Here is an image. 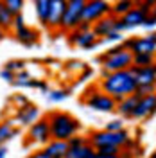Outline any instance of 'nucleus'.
<instances>
[{
    "label": "nucleus",
    "instance_id": "obj_1",
    "mask_svg": "<svg viewBox=\"0 0 156 158\" xmlns=\"http://www.w3.org/2000/svg\"><path fill=\"white\" fill-rule=\"evenodd\" d=\"M97 88L106 92L108 95H111L115 101H120L122 97H126L129 94H135L137 81L133 77V74L129 72V69L113 70V72H108L106 76H101Z\"/></svg>",
    "mask_w": 156,
    "mask_h": 158
},
{
    "label": "nucleus",
    "instance_id": "obj_2",
    "mask_svg": "<svg viewBox=\"0 0 156 158\" xmlns=\"http://www.w3.org/2000/svg\"><path fill=\"white\" fill-rule=\"evenodd\" d=\"M50 128V137L58 138V140H68L72 135L79 133L83 129L81 120L76 118L68 111H61V110H54L47 115Z\"/></svg>",
    "mask_w": 156,
    "mask_h": 158
},
{
    "label": "nucleus",
    "instance_id": "obj_3",
    "mask_svg": "<svg viewBox=\"0 0 156 158\" xmlns=\"http://www.w3.org/2000/svg\"><path fill=\"white\" fill-rule=\"evenodd\" d=\"M97 63L102 65V69L108 72L113 70H126L133 65V54L122 47V43H115L111 49L102 52L97 58Z\"/></svg>",
    "mask_w": 156,
    "mask_h": 158
},
{
    "label": "nucleus",
    "instance_id": "obj_4",
    "mask_svg": "<svg viewBox=\"0 0 156 158\" xmlns=\"http://www.w3.org/2000/svg\"><path fill=\"white\" fill-rule=\"evenodd\" d=\"M81 101L86 108H90L92 111H97V113H115V106H117V101L111 95H108L106 92L99 90L97 85L84 90Z\"/></svg>",
    "mask_w": 156,
    "mask_h": 158
},
{
    "label": "nucleus",
    "instance_id": "obj_5",
    "mask_svg": "<svg viewBox=\"0 0 156 158\" xmlns=\"http://www.w3.org/2000/svg\"><path fill=\"white\" fill-rule=\"evenodd\" d=\"M131 137L126 128L118 129V131H108V129H99V131H92L88 135V142L93 148H101V146H115V148H124L126 140Z\"/></svg>",
    "mask_w": 156,
    "mask_h": 158
},
{
    "label": "nucleus",
    "instance_id": "obj_6",
    "mask_svg": "<svg viewBox=\"0 0 156 158\" xmlns=\"http://www.w3.org/2000/svg\"><path fill=\"white\" fill-rule=\"evenodd\" d=\"M122 47L127 49L131 54H138V52H149L154 54L156 52V32L149 31L146 36H127L122 40Z\"/></svg>",
    "mask_w": 156,
    "mask_h": 158
},
{
    "label": "nucleus",
    "instance_id": "obj_7",
    "mask_svg": "<svg viewBox=\"0 0 156 158\" xmlns=\"http://www.w3.org/2000/svg\"><path fill=\"white\" fill-rule=\"evenodd\" d=\"M84 4H86V0H67L65 15H63V20H61V31L63 32H68V31L77 27V23L81 22Z\"/></svg>",
    "mask_w": 156,
    "mask_h": 158
},
{
    "label": "nucleus",
    "instance_id": "obj_8",
    "mask_svg": "<svg viewBox=\"0 0 156 158\" xmlns=\"http://www.w3.org/2000/svg\"><path fill=\"white\" fill-rule=\"evenodd\" d=\"M106 15H111V2L109 0H86V4L83 7L81 20L88 22V23H93Z\"/></svg>",
    "mask_w": 156,
    "mask_h": 158
},
{
    "label": "nucleus",
    "instance_id": "obj_9",
    "mask_svg": "<svg viewBox=\"0 0 156 158\" xmlns=\"http://www.w3.org/2000/svg\"><path fill=\"white\" fill-rule=\"evenodd\" d=\"M67 34V41H68V45L72 47H79V49H84V50H92L95 49L99 43H101V40L93 34V31L88 29V31H77V29H72L68 32H65Z\"/></svg>",
    "mask_w": 156,
    "mask_h": 158
},
{
    "label": "nucleus",
    "instance_id": "obj_10",
    "mask_svg": "<svg viewBox=\"0 0 156 158\" xmlns=\"http://www.w3.org/2000/svg\"><path fill=\"white\" fill-rule=\"evenodd\" d=\"M50 128L47 117H38L31 126H27V140L36 146H45L50 140Z\"/></svg>",
    "mask_w": 156,
    "mask_h": 158
},
{
    "label": "nucleus",
    "instance_id": "obj_11",
    "mask_svg": "<svg viewBox=\"0 0 156 158\" xmlns=\"http://www.w3.org/2000/svg\"><path fill=\"white\" fill-rule=\"evenodd\" d=\"M65 0H49V11H47V20H45V29L59 34L61 31V20L65 15Z\"/></svg>",
    "mask_w": 156,
    "mask_h": 158
},
{
    "label": "nucleus",
    "instance_id": "obj_12",
    "mask_svg": "<svg viewBox=\"0 0 156 158\" xmlns=\"http://www.w3.org/2000/svg\"><path fill=\"white\" fill-rule=\"evenodd\" d=\"M68 151L67 140H58V138H50L45 146H41L39 151L32 153L34 158H65Z\"/></svg>",
    "mask_w": 156,
    "mask_h": 158
},
{
    "label": "nucleus",
    "instance_id": "obj_13",
    "mask_svg": "<svg viewBox=\"0 0 156 158\" xmlns=\"http://www.w3.org/2000/svg\"><path fill=\"white\" fill-rule=\"evenodd\" d=\"M154 108H156L154 92L140 95L138 101H137V106H135V110H133V117H131V120H146V118L153 117Z\"/></svg>",
    "mask_w": 156,
    "mask_h": 158
},
{
    "label": "nucleus",
    "instance_id": "obj_14",
    "mask_svg": "<svg viewBox=\"0 0 156 158\" xmlns=\"http://www.w3.org/2000/svg\"><path fill=\"white\" fill-rule=\"evenodd\" d=\"M129 72L137 81V86H154L156 83V67L153 65H131Z\"/></svg>",
    "mask_w": 156,
    "mask_h": 158
},
{
    "label": "nucleus",
    "instance_id": "obj_15",
    "mask_svg": "<svg viewBox=\"0 0 156 158\" xmlns=\"http://www.w3.org/2000/svg\"><path fill=\"white\" fill-rule=\"evenodd\" d=\"M38 117H39V108L29 101L27 104H23V106H18V108H16L13 122H14L16 126H20V128H27V126H31Z\"/></svg>",
    "mask_w": 156,
    "mask_h": 158
},
{
    "label": "nucleus",
    "instance_id": "obj_16",
    "mask_svg": "<svg viewBox=\"0 0 156 158\" xmlns=\"http://www.w3.org/2000/svg\"><path fill=\"white\" fill-rule=\"evenodd\" d=\"M11 31H13L14 40L18 41L20 45H23V47H34L39 41V32L36 29L29 27L27 23H23V25H20L16 29H11Z\"/></svg>",
    "mask_w": 156,
    "mask_h": 158
},
{
    "label": "nucleus",
    "instance_id": "obj_17",
    "mask_svg": "<svg viewBox=\"0 0 156 158\" xmlns=\"http://www.w3.org/2000/svg\"><path fill=\"white\" fill-rule=\"evenodd\" d=\"M146 16H147L146 11H142L137 4H135V6L126 13V15H122V16H120V20H122V23H124L126 31H131V29L140 27V25H142V22L146 20Z\"/></svg>",
    "mask_w": 156,
    "mask_h": 158
},
{
    "label": "nucleus",
    "instance_id": "obj_18",
    "mask_svg": "<svg viewBox=\"0 0 156 158\" xmlns=\"http://www.w3.org/2000/svg\"><path fill=\"white\" fill-rule=\"evenodd\" d=\"M138 97H140V95L135 92V94H129V95H126V97H122L120 101H117L115 113H118L120 118H127V120H131V117H133V110H135V106H137Z\"/></svg>",
    "mask_w": 156,
    "mask_h": 158
},
{
    "label": "nucleus",
    "instance_id": "obj_19",
    "mask_svg": "<svg viewBox=\"0 0 156 158\" xmlns=\"http://www.w3.org/2000/svg\"><path fill=\"white\" fill-rule=\"evenodd\" d=\"M11 85L14 86V88H36L39 90V92H47L49 90V83L45 81V79H34L32 76H29V77H14L13 81H11Z\"/></svg>",
    "mask_w": 156,
    "mask_h": 158
},
{
    "label": "nucleus",
    "instance_id": "obj_20",
    "mask_svg": "<svg viewBox=\"0 0 156 158\" xmlns=\"http://www.w3.org/2000/svg\"><path fill=\"white\" fill-rule=\"evenodd\" d=\"M115 18H117V16H113V15H106V16L99 18L97 22H93V23H92L93 34L101 40L102 36H106L109 31H115Z\"/></svg>",
    "mask_w": 156,
    "mask_h": 158
},
{
    "label": "nucleus",
    "instance_id": "obj_21",
    "mask_svg": "<svg viewBox=\"0 0 156 158\" xmlns=\"http://www.w3.org/2000/svg\"><path fill=\"white\" fill-rule=\"evenodd\" d=\"M20 135V126H16L13 120H4L0 122V146L7 144L9 140L16 138Z\"/></svg>",
    "mask_w": 156,
    "mask_h": 158
},
{
    "label": "nucleus",
    "instance_id": "obj_22",
    "mask_svg": "<svg viewBox=\"0 0 156 158\" xmlns=\"http://www.w3.org/2000/svg\"><path fill=\"white\" fill-rule=\"evenodd\" d=\"M65 158H95V148L90 142H86V144H83L79 148L68 149Z\"/></svg>",
    "mask_w": 156,
    "mask_h": 158
},
{
    "label": "nucleus",
    "instance_id": "obj_23",
    "mask_svg": "<svg viewBox=\"0 0 156 158\" xmlns=\"http://www.w3.org/2000/svg\"><path fill=\"white\" fill-rule=\"evenodd\" d=\"M70 97V90L68 88H54V90H47L45 92V99L52 102V104H58V102H63Z\"/></svg>",
    "mask_w": 156,
    "mask_h": 158
},
{
    "label": "nucleus",
    "instance_id": "obj_24",
    "mask_svg": "<svg viewBox=\"0 0 156 158\" xmlns=\"http://www.w3.org/2000/svg\"><path fill=\"white\" fill-rule=\"evenodd\" d=\"M133 6H135L133 0H115V2L111 4V15H113V16H122V15H126Z\"/></svg>",
    "mask_w": 156,
    "mask_h": 158
},
{
    "label": "nucleus",
    "instance_id": "obj_25",
    "mask_svg": "<svg viewBox=\"0 0 156 158\" xmlns=\"http://www.w3.org/2000/svg\"><path fill=\"white\" fill-rule=\"evenodd\" d=\"M34 4V11H36V16L38 22L45 27V20H47V11H49V0H32Z\"/></svg>",
    "mask_w": 156,
    "mask_h": 158
},
{
    "label": "nucleus",
    "instance_id": "obj_26",
    "mask_svg": "<svg viewBox=\"0 0 156 158\" xmlns=\"http://www.w3.org/2000/svg\"><path fill=\"white\" fill-rule=\"evenodd\" d=\"M13 18H14V15L0 0V27H4L6 31H11V27H13Z\"/></svg>",
    "mask_w": 156,
    "mask_h": 158
},
{
    "label": "nucleus",
    "instance_id": "obj_27",
    "mask_svg": "<svg viewBox=\"0 0 156 158\" xmlns=\"http://www.w3.org/2000/svg\"><path fill=\"white\" fill-rule=\"evenodd\" d=\"M120 153H122V149L115 148V146H101V148H95V156H99V158H117Z\"/></svg>",
    "mask_w": 156,
    "mask_h": 158
},
{
    "label": "nucleus",
    "instance_id": "obj_28",
    "mask_svg": "<svg viewBox=\"0 0 156 158\" xmlns=\"http://www.w3.org/2000/svg\"><path fill=\"white\" fill-rule=\"evenodd\" d=\"M154 63V54H149V52H138L133 54V65H153Z\"/></svg>",
    "mask_w": 156,
    "mask_h": 158
},
{
    "label": "nucleus",
    "instance_id": "obj_29",
    "mask_svg": "<svg viewBox=\"0 0 156 158\" xmlns=\"http://www.w3.org/2000/svg\"><path fill=\"white\" fill-rule=\"evenodd\" d=\"M126 38L124 36V32H120V31H109L106 36H102L101 38V43H122V40Z\"/></svg>",
    "mask_w": 156,
    "mask_h": 158
},
{
    "label": "nucleus",
    "instance_id": "obj_30",
    "mask_svg": "<svg viewBox=\"0 0 156 158\" xmlns=\"http://www.w3.org/2000/svg\"><path fill=\"white\" fill-rule=\"evenodd\" d=\"M2 2H4V6H6L13 15L22 13L23 7H25V0H2Z\"/></svg>",
    "mask_w": 156,
    "mask_h": 158
},
{
    "label": "nucleus",
    "instance_id": "obj_31",
    "mask_svg": "<svg viewBox=\"0 0 156 158\" xmlns=\"http://www.w3.org/2000/svg\"><path fill=\"white\" fill-rule=\"evenodd\" d=\"M84 67H86V63L81 61V59H70V61H67L63 65V69L68 70V72H79V70H83Z\"/></svg>",
    "mask_w": 156,
    "mask_h": 158
},
{
    "label": "nucleus",
    "instance_id": "obj_32",
    "mask_svg": "<svg viewBox=\"0 0 156 158\" xmlns=\"http://www.w3.org/2000/svg\"><path fill=\"white\" fill-rule=\"evenodd\" d=\"M25 61L23 59H11V61H7L6 65H4V69H7V70H11V72H18V70H22V69H25Z\"/></svg>",
    "mask_w": 156,
    "mask_h": 158
},
{
    "label": "nucleus",
    "instance_id": "obj_33",
    "mask_svg": "<svg viewBox=\"0 0 156 158\" xmlns=\"http://www.w3.org/2000/svg\"><path fill=\"white\" fill-rule=\"evenodd\" d=\"M124 128V120L118 117V118H111L109 122H106V126H104V129H108V131H118V129Z\"/></svg>",
    "mask_w": 156,
    "mask_h": 158
},
{
    "label": "nucleus",
    "instance_id": "obj_34",
    "mask_svg": "<svg viewBox=\"0 0 156 158\" xmlns=\"http://www.w3.org/2000/svg\"><path fill=\"white\" fill-rule=\"evenodd\" d=\"M140 27H144L146 31H154L156 27V16H154V13H149L146 16V20L142 22V25Z\"/></svg>",
    "mask_w": 156,
    "mask_h": 158
},
{
    "label": "nucleus",
    "instance_id": "obj_35",
    "mask_svg": "<svg viewBox=\"0 0 156 158\" xmlns=\"http://www.w3.org/2000/svg\"><path fill=\"white\" fill-rule=\"evenodd\" d=\"M154 4H156V0H140V2H137V6L142 11H146L147 15L154 13Z\"/></svg>",
    "mask_w": 156,
    "mask_h": 158
},
{
    "label": "nucleus",
    "instance_id": "obj_36",
    "mask_svg": "<svg viewBox=\"0 0 156 158\" xmlns=\"http://www.w3.org/2000/svg\"><path fill=\"white\" fill-rule=\"evenodd\" d=\"M11 101H13V102L16 104V108H18V106H23V104H27V102H29L27 95H23V94H14Z\"/></svg>",
    "mask_w": 156,
    "mask_h": 158
},
{
    "label": "nucleus",
    "instance_id": "obj_37",
    "mask_svg": "<svg viewBox=\"0 0 156 158\" xmlns=\"http://www.w3.org/2000/svg\"><path fill=\"white\" fill-rule=\"evenodd\" d=\"M92 76H93V69H92V67H84V69H83V74H81V76H79V79H77V83H84V81H88V79L92 77Z\"/></svg>",
    "mask_w": 156,
    "mask_h": 158
},
{
    "label": "nucleus",
    "instance_id": "obj_38",
    "mask_svg": "<svg viewBox=\"0 0 156 158\" xmlns=\"http://www.w3.org/2000/svg\"><path fill=\"white\" fill-rule=\"evenodd\" d=\"M13 77H14V72H11V70H7V69L0 70V79H2V81H6V83H9V85H11Z\"/></svg>",
    "mask_w": 156,
    "mask_h": 158
},
{
    "label": "nucleus",
    "instance_id": "obj_39",
    "mask_svg": "<svg viewBox=\"0 0 156 158\" xmlns=\"http://www.w3.org/2000/svg\"><path fill=\"white\" fill-rule=\"evenodd\" d=\"M76 29H77V31H88V29H92V23H88V22H83V20H81Z\"/></svg>",
    "mask_w": 156,
    "mask_h": 158
},
{
    "label": "nucleus",
    "instance_id": "obj_40",
    "mask_svg": "<svg viewBox=\"0 0 156 158\" xmlns=\"http://www.w3.org/2000/svg\"><path fill=\"white\" fill-rule=\"evenodd\" d=\"M9 155V148H7V144H2L0 146V158H6Z\"/></svg>",
    "mask_w": 156,
    "mask_h": 158
},
{
    "label": "nucleus",
    "instance_id": "obj_41",
    "mask_svg": "<svg viewBox=\"0 0 156 158\" xmlns=\"http://www.w3.org/2000/svg\"><path fill=\"white\" fill-rule=\"evenodd\" d=\"M6 36H7V31L4 29V27H0V41H2V40H6Z\"/></svg>",
    "mask_w": 156,
    "mask_h": 158
},
{
    "label": "nucleus",
    "instance_id": "obj_42",
    "mask_svg": "<svg viewBox=\"0 0 156 158\" xmlns=\"http://www.w3.org/2000/svg\"><path fill=\"white\" fill-rule=\"evenodd\" d=\"M133 2H135V4H137V2H140V0H133Z\"/></svg>",
    "mask_w": 156,
    "mask_h": 158
},
{
    "label": "nucleus",
    "instance_id": "obj_43",
    "mask_svg": "<svg viewBox=\"0 0 156 158\" xmlns=\"http://www.w3.org/2000/svg\"><path fill=\"white\" fill-rule=\"evenodd\" d=\"M65 2H67V0H65Z\"/></svg>",
    "mask_w": 156,
    "mask_h": 158
}]
</instances>
